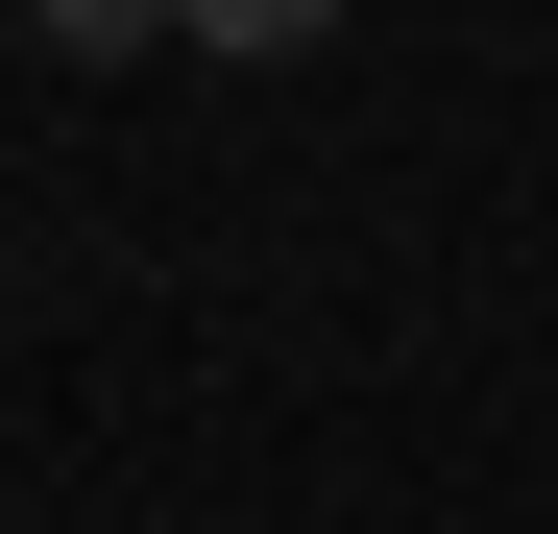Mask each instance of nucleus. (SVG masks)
<instances>
[{"mask_svg":"<svg viewBox=\"0 0 558 534\" xmlns=\"http://www.w3.org/2000/svg\"><path fill=\"white\" fill-rule=\"evenodd\" d=\"M170 25V0H49V49H146Z\"/></svg>","mask_w":558,"mask_h":534,"instance_id":"nucleus-2","label":"nucleus"},{"mask_svg":"<svg viewBox=\"0 0 558 534\" xmlns=\"http://www.w3.org/2000/svg\"><path fill=\"white\" fill-rule=\"evenodd\" d=\"M340 0H170V49H219V73H267V49H316Z\"/></svg>","mask_w":558,"mask_h":534,"instance_id":"nucleus-1","label":"nucleus"}]
</instances>
